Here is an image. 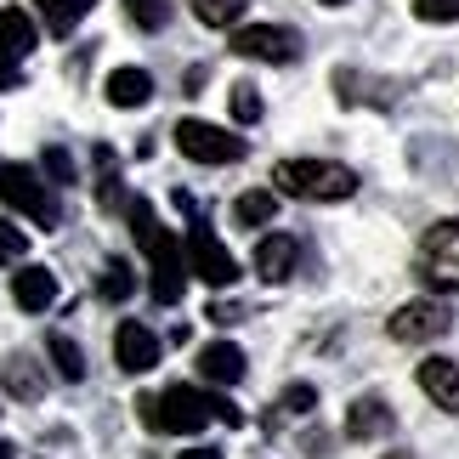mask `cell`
Returning a JSON list of instances; mask_svg holds the SVG:
<instances>
[{"label": "cell", "mask_w": 459, "mask_h": 459, "mask_svg": "<svg viewBox=\"0 0 459 459\" xmlns=\"http://www.w3.org/2000/svg\"><path fill=\"white\" fill-rule=\"evenodd\" d=\"M102 91H108L114 108H143V102L153 97V74H148V68H114Z\"/></svg>", "instance_id": "16"}, {"label": "cell", "mask_w": 459, "mask_h": 459, "mask_svg": "<svg viewBox=\"0 0 459 459\" xmlns=\"http://www.w3.org/2000/svg\"><path fill=\"white\" fill-rule=\"evenodd\" d=\"M0 199L34 227H57V199H51V187L40 182L34 165H0Z\"/></svg>", "instance_id": "6"}, {"label": "cell", "mask_w": 459, "mask_h": 459, "mask_svg": "<svg viewBox=\"0 0 459 459\" xmlns=\"http://www.w3.org/2000/svg\"><path fill=\"white\" fill-rule=\"evenodd\" d=\"M0 375H6V385H12V397H40L46 392V375H40V368H34L29 358H6V363H0Z\"/></svg>", "instance_id": "19"}, {"label": "cell", "mask_w": 459, "mask_h": 459, "mask_svg": "<svg viewBox=\"0 0 459 459\" xmlns=\"http://www.w3.org/2000/svg\"><path fill=\"white\" fill-rule=\"evenodd\" d=\"M23 250H29V233L0 216V261H23Z\"/></svg>", "instance_id": "29"}, {"label": "cell", "mask_w": 459, "mask_h": 459, "mask_svg": "<svg viewBox=\"0 0 459 459\" xmlns=\"http://www.w3.org/2000/svg\"><path fill=\"white\" fill-rule=\"evenodd\" d=\"M131 238L143 244V255H148V267H153V295L159 301H182V278H187V267H182V244H176L165 227H159V210L148 204V199H131Z\"/></svg>", "instance_id": "2"}, {"label": "cell", "mask_w": 459, "mask_h": 459, "mask_svg": "<svg viewBox=\"0 0 459 459\" xmlns=\"http://www.w3.org/2000/svg\"><path fill=\"white\" fill-rule=\"evenodd\" d=\"M0 459H12V448H6V443H0Z\"/></svg>", "instance_id": "34"}, {"label": "cell", "mask_w": 459, "mask_h": 459, "mask_svg": "<svg viewBox=\"0 0 459 459\" xmlns=\"http://www.w3.org/2000/svg\"><path fill=\"white\" fill-rule=\"evenodd\" d=\"M420 23H459V0H414Z\"/></svg>", "instance_id": "28"}, {"label": "cell", "mask_w": 459, "mask_h": 459, "mask_svg": "<svg viewBox=\"0 0 459 459\" xmlns=\"http://www.w3.org/2000/svg\"><path fill=\"white\" fill-rule=\"evenodd\" d=\"M193 17H199L204 29H238L244 0H193Z\"/></svg>", "instance_id": "21"}, {"label": "cell", "mask_w": 459, "mask_h": 459, "mask_svg": "<svg viewBox=\"0 0 459 459\" xmlns=\"http://www.w3.org/2000/svg\"><path fill=\"white\" fill-rule=\"evenodd\" d=\"M312 403H317V392L312 385H290L284 397H278V420H295V414H312Z\"/></svg>", "instance_id": "27"}, {"label": "cell", "mask_w": 459, "mask_h": 459, "mask_svg": "<svg viewBox=\"0 0 459 459\" xmlns=\"http://www.w3.org/2000/svg\"><path fill=\"white\" fill-rule=\"evenodd\" d=\"M385 329H392V341H403V346H426V341H443V334L454 329V312L431 295V301L397 307L392 317H385Z\"/></svg>", "instance_id": "8"}, {"label": "cell", "mask_w": 459, "mask_h": 459, "mask_svg": "<svg viewBox=\"0 0 459 459\" xmlns=\"http://www.w3.org/2000/svg\"><path fill=\"white\" fill-rule=\"evenodd\" d=\"M273 210H278V193L255 187V193H244V199L233 204V216H238V227H261V221H273Z\"/></svg>", "instance_id": "20"}, {"label": "cell", "mask_w": 459, "mask_h": 459, "mask_svg": "<svg viewBox=\"0 0 459 459\" xmlns=\"http://www.w3.org/2000/svg\"><path fill=\"white\" fill-rule=\"evenodd\" d=\"M126 17H131V23L136 29H165L170 23V0H126Z\"/></svg>", "instance_id": "25"}, {"label": "cell", "mask_w": 459, "mask_h": 459, "mask_svg": "<svg viewBox=\"0 0 459 459\" xmlns=\"http://www.w3.org/2000/svg\"><path fill=\"white\" fill-rule=\"evenodd\" d=\"M414 273L426 278L437 295H454V290H459V221H437L431 233L420 238Z\"/></svg>", "instance_id": "5"}, {"label": "cell", "mask_w": 459, "mask_h": 459, "mask_svg": "<svg viewBox=\"0 0 459 459\" xmlns=\"http://www.w3.org/2000/svg\"><path fill=\"white\" fill-rule=\"evenodd\" d=\"M182 459H221V454H216V448H187Z\"/></svg>", "instance_id": "32"}, {"label": "cell", "mask_w": 459, "mask_h": 459, "mask_svg": "<svg viewBox=\"0 0 459 459\" xmlns=\"http://www.w3.org/2000/svg\"><path fill=\"white\" fill-rule=\"evenodd\" d=\"M17 80H23V63H17L12 51H0V91H12Z\"/></svg>", "instance_id": "31"}, {"label": "cell", "mask_w": 459, "mask_h": 459, "mask_svg": "<svg viewBox=\"0 0 459 459\" xmlns=\"http://www.w3.org/2000/svg\"><path fill=\"white\" fill-rule=\"evenodd\" d=\"M46 351H51V363H57V375H63V380H85V351L68 341V334H51Z\"/></svg>", "instance_id": "22"}, {"label": "cell", "mask_w": 459, "mask_h": 459, "mask_svg": "<svg viewBox=\"0 0 459 459\" xmlns=\"http://www.w3.org/2000/svg\"><path fill=\"white\" fill-rule=\"evenodd\" d=\"M114 363L126 368V375H148L159 363V334L148 324H136V317H126V324L114 329Z\"/></svg>", "instance_id": "10"}, {"label": "cell", "mask_w": 459, "mask_h": 459, "mask_svg": "<svg viewBox=\"0 0 459 459\" xmlns=\"http://www.w3.org/2000/svg\"><path fill=\"white\" fill-rule=\"evenodd\" d=\"M97 0H40V12H46V29L51 34H74L85 17H91Z\"/></svg>", "instance_id": "18"}, {"label": "cell", "mask_w": 459, "mask_h": 459, "mask_svg": "<svg viewBox=\"0 0 459 459\" xmlns=\"http://www.w3.org/2000/svg\"><path fill=\"white\" fill-rule=\"evenodd\" d=\"M295 261H301V244H295L290 233H267L255 244V273L267 278V284H284V278L295 273Z\"/></svg>", "instance_id": "12"}, {"label": "cell", "mask_w": 459, "mask_h": 459, "mask_svg": "<svg viewBox=\"0 0 459 459\" xmlns=\"http://www.w3.org/2000/svg\"><path fill=\"white\" fill-rule=\"evenodd\" d=\"M392 431V409H385L380 397H358L346 409V437L351 443H368V437H385Z\"/></svg>", "instance_id": "15"}, {"label": "cell", "mask_w": 459, "mask_h": 459, "mask_svg": "<svg viewBox=\"0 0 459 459\" xmlns=\"http://www.w3.org/2000/svg\"><path fill=\"white\" fill-rule=\"evenodd\" d=\"M324 6H346V0H324Z\"/></svg>", "instance_id": "35"}, {"label": "cell", "mask_w": 459, "mask_h": 459, "mask_svg": "<svg viewBox=\"0 0 459 459\" xmlns=\"http://www.w3.org/2000/svg\"><path fill=\"white\" fill-rule=\"evenodd\" d=\"M414 380H420V392H426L437 409L459 414V363H454V358H426Z\"/></svg>", "instance_id": "11"}, {"label": "cell", "mask_w": 459, "mask_h": 459, "mask_svg": "<svg viewBox=\"0 0 459 459\" xmlns=\"http://www.w3.org/2000/svg\"><path fill=\"white\" fill-rule=\"evenodd\" d=\"M176 148H182L193 165H238L244 136H233L227 126H210V119H182V126H176Z\"/></svg>", "instance_id": "7"}, {"label": "cell", "mask_w": 459, "mask_h": 459, "mask_svg": "<svg viewBox=\"0 0 459 459\" xmlns=\"http://www.w3.org/2000/svg\"><path fill=\"white\" fill-rule=\"evenodd\" d=\"M176 204H182L187 216H193V199H176ZM182 267H187L193 278H199L204 290H233V284H238V261L227 255V244H221L216 233H210V221H204V216H193V221H187Z\"/></svg>", "instance_id": "4"}, {"label": "cell", "mask_w": 459, "mask_h": 459, "mask_svg": "<svg viewBox=\"0 0 459 459\" xmlns=\"http://www.w3.org/2000/svg\"><path fill=\"white\" fill-rule=\"evenodd\" d=\"M233 51L250 63H295L301 57V34L284 23H244L233 29Z\"/></svg>", "instance_id": "9"}, {"label": "cell", "mask_w": 459, "mask_h": 459, "mask_svg": "<svg viewBox=\"0 0 459 459\" xmlns=\"http://www.w3.org/2000/svg\"><path fill=\"white\" fill-rule=\"evenodd\" d=\"M273 193H284V199H312V204H334V199H351L358 193V176L346 165H334V159H284V165L273 170Z\"/></svg>", "instance_id": "3"}, {"label": "cell", "mask_w": 459, "mask_h": 459, "mask_svg": "<svg viewBox=\"0 0 459 459\" xmlns=\"http://www.w3.org/2000/svg\"><path fill=\"white\" fill-rule=\"evenodd\" d=\"M34 40H40V29H34V17L23 12V6H6L0 12V51H12L17 63L34 51Z\"/></svg>", "instance_id": "17"}, {"label": "cell", "mask_w": 459, "mask_h": 459, "mask_svg": "<svg viewBox=\"0 0 459 459\" xmlns=\"http://www.w3.org/2000/svg\"><path fill=\"white\" fill-rule=\"evenodd\" d=\"M136 414H143L148 431H204L210 420L221 426H244V409H233L216 392H199V385H170L165 397H136Z\"/></svg>", "instance_id": "1"}, {"label": "cell", "mask_w": 459, "mask_h": 459, "mask_svg": "<svg viewBox=\"0 0 459 459\" xmlns=\"http://www.w3.org/2000/svg\"><path fill=\"white\" fill-rule=\"evenodd\" d=\"M380 459H414V454H380Z\"/></svg>", "instance_id": "33"}, {"label": "cell", "mask_w": 459, "mask_h": 459, "mask_svg": "<svg viewBox=\"0 0 459 459\" xmlns=\"http://www.w3.org/2000/svg\"><path fill=\"white\" fill-rule=\"evenodd\" d=\"M199 375L210 385H238L244 380V351L233 341H216V346H204L199 351Z\"/></svg>", "instance_id": "14"}, {"label": "cell", "mask_w": 459, "mask_h": 459, "mask_svg": "<svg viewBox=\"0 0 459 459\" xmlns=\"http://www.w3.org/2000/svg\"><path fill=\"white\" fill-rule=\"evenodd\" d=\"M12 301L23 307V312H46L51 301H57V273H46V267L12 273Z\"/></svg>", "instance_id": "13"}, {"label": "cell", "mask_w": 459, "mask_h": 459, "mask_svg": "<svg viewBox=\"0 0 459 459\" xmlns=\"http://www.w3.org/2000/svg\"><path fill=\"white\" fill-rule=\"evenodd\" d=\"M227 102H233V119H238V126H255V119H261V91H255L250 80H238L233 91H227Z\"/></svg>", "instance_id": "26"}, {"label": "cell", "mask_w": 459, "mask_h": 459, "mask_svg": "<svg viewBox=\"0 0 459 459\" xmlns=\"http://www.w3.org/2000/svg\"><path fill=\"white\" fill-rule=\"evenodd\" d=\"M97 165H102V176H97V204L114 210L119 199H126V187H119V176H114V148H97Z\"/></svg>", "instance_id": "24"}, {"label": "cell", "mask_w": 459, "mask_h": 459, "mask_svg": "<svg viewBox=\"0 0 459 459\" xmlns=\"http://www.w3.org/2000/svg\"><path fill=\"white\" fill-rule=\"evenodd\" d=\"M131 290H136L131 267H126V261H108L102 278H97V295H102V301H131Z\"/></svg>", "instance_id": "23"}, {"label": "cell", "mask_w": 459, "mask_h": 459, "mask_svg": "<svg viewBox=\"0 0 459 459\" xmlns=\"http://www.w3.org/2000/svg\"><path fill=\"white\" fill-rule=\"evenodd\" d=\"M46 170L57 176V182H74V159H68L63 148H46Z\"/></svg>", "instance_id": "30"}]
</instances>
